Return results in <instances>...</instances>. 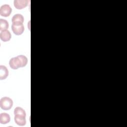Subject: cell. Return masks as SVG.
<instances>
[{"instance_id": "obj_1", "label": "cell", "mask_w": 127, "mask_h": 127, "mask_svg": "<svg viewBox=\"0 0 127 127\" xmlns=\"http://www.w3.org/2000/svg\"><path fill=\"white\" fill-rule=\"evenodd\" d=\"M13 106V101L8 97H4L0 100V107L4 110H10Z\"/></svg>"}, {"instance_id": "obj_2", "label": "cell", "mask_w": 127, "mask_h": 127, "mask_svg": "<svg viewBox=\"0 0 127 127\" xmlns=\"http://www.w3.org/2000/svg\"><path fill=\"white\" fill-rule=\"evenodd\" d=\"M12 11V9L9 5L3 4L0 8V14L3 17L9 16Z\"/></svg>"}, {"instance_id": "obj_3", "label": "cell", "mask_w": 127, "mask_h": 127, "mask_svg": "<svg viewBox=\"0 0 127 127\" xmlns=\"http://www.w3.org/2000/svg\"><path fill=\"white\" fill-rule=\"evenodd\" d=\"M10 67L13 69H17L19 67H21V63L18 57L11 58L9 62Z\"/></svg>"}, {"instance_id": "obj_4", "label": "cell", "mask_w": 127, "mask_h": 127, "mask_svg": "<svg viewBox=\"0 0 127 127\" xmlns=\"http://www.w3.org/2000/svg\"><path fill=\"white\" fill-rule=\"evenodd\" d=\"M11 29L13 33L16 35H21L24 31V26L23 24L15 25L12 24Z\"/></svg>"}, {"instance_id": "obj_5", "label": "cell", "mask_w": 127, "mask_h": 127, "mask_svg": "<svg viewBox=\"0 0 127 127\" xmlns=\"http://www.w3.org/2000/svg\"><path fill=\"white\" fill-rule=\"evenodd\" d=\"M11 20L13 24L21 25L23 24L24 21V18L22 14H16L13 16Z\"/></svg>"}, {"instance_id": "obj_6", "label": "cell", "mask_w": 127, "mask_h": 127, "mask_svg": "<svg viewBox=\"0 0 127 127\" xmlns=\"http://www.w3.org/2000/svg\"><path fill=\"white\" fill-rule=\"evenodd\" d=\"M28 0H15L14 6L17 9H22L27 6Z\"/></svg>"}, {"instance_id": "obj_7", "label": "cell", "mask_w": 127, "mask_h": 127, "mask_svg": "<svg viewBox=\"0 0 127 127\" xmlns=\"http://www.w3.org/2000/svg\"><path fill=\"white\" fill-rule=\"evenodd\" d=\"M26 116L22 115H14V122L18 126H23L26 124Z\"/></svg>"}, {"instance_id": "obj_8", "label": "cell", "mask_w": 127, "mask_h": 127, "mask_svg": "<svg viewBox=\"0 0 127 127\" xmlns=\"http://www.w3.org/2000/svg\"><path fill=\"white\" fill-rule=\"evenodd\" d=\"M11 37V33L8 30H5L0 32V38L1 40V41L3 42L9 41L10 40Z\"/></svg>"}, {"instance_id": "obj_9", "label": "cell", "mask_w": 127, "mask_h": 127, "mask_svg": "<svg viewBox=\"0 0 127 127\" xmlns=\"http://www.w3.org/2000/svg\"><path fill=\"white\" fill-rule=\"evenodd\" d=\"M8 70L7 67L4 65H0V79H5L8 76Z\"/></svg>"}, {"instance_id": "obj_10", "label": "cell", "mask_w": 127, "mask_h": 127, "mask_svg": "<svg viewBox=\"0 0 127 127\" xmlns=\"http://www.w3.org/2000/svg\"><path fill=\"white\" fill-rule=\"evenodd\" d=\"M10 121V117L8 114L2 113L0 114V123L1 124H6Z\"/></svg>"}, {"instance_id": "obj_11", "label": "cell", "mask_w": 127, "mask_h": 127, "mask_svg": "<svg viewBox=\"0 0 127 127\" xmlns=\"http://www.w3.org/2000/svg\"><path fill=\"white\" fill-rule=\"evenodd\" d=\"M9 27L8 22L5 19L2 18L0 19V30L1 31L3 30H7Z\"/></svg>"}, {"instance_id": "obj_12", "label": "cell", "mask_w": 127, "mask_h": 127, "mask_svg": "<svg viewBox=\"0 0 127 127\" xmlns=\"http://www.w3.org/2000/svg\"><path fill=\"white\" fill-rule=\"evenodd\" d=\"M14 115H22L26 116L25 111L23 109L20 107H16L14 110Z\"/></svg>"}, {"instance_id": "obj_13", "label": "cell", "mask_w": 127, "mask_h": 127, "mask_svg": "<svg viewBox=\"0 0 127 127\" xmlns=\"http://www.w3.org/2000/svg\"><path fill=\"white\" fill-rule=\"evenodd\" d=\"M17 57L20 60L21 67L25 66L28 63V59L27 57L24 55H19L17 56Z\"/></svg>"}]
</instances>
